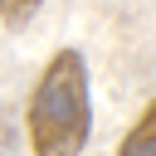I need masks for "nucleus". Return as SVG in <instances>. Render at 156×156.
<instances>
[{"instance_id":"nucleus-1","label":"nucleus","mask_w":156,"mask_h":156,"mask_svg":"<svg viewBox=\"0 0 156 156\" xmlns=\"http://www.w3.org/2000/svg\"><path fill=\"white\" fill-rule=\"evenodd\" d=\"M29 156H83L93 132V98H88V58L78 49H58L24 107Z\"/></svg>"},{"instance_id":"nucleus-2","label":"nucleus","mask_w":156,"mask_h":156,"mask_svg":"<svg viewBox=\"0 0 156 156\" xmlns=\"http://www.w3.org/2000/svg\"><path fill=\"white\" fill-rule=\"evenodd\" d=\"M117 156H156V107H151V102L141 107V117H136L132 132L122 136Z\"/></svg>"},{"instance_id":"nucleus-3","label":"nucleus","mask_w":156,"mask_h":156,"mask_svg":"<svg viewBox=\"0 0 156 156\" xmlns=\"http://www.w3.org/2000/svg\"><path fill=\"white\" fill-rule=\"evenodd\" d=\"M39 10H44V0H0V24H5L10 34H20V29L34 24Z\"/></svg>"}]
</instances>
